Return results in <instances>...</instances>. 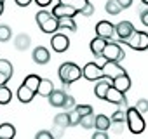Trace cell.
<instances>
[{
  "label": "cell",
  "instance_id": "4fadbf2b",
  "mask_svg": "<svg viewBox=\"0 0 148 139\" xmlns=\"http://www.w3.org/2000/svg\"><path fill=\"white\" fill-rule=\"evenodd\" d=\"M32 57H33V61H35L37 64H47V63L51 61V52H49V49H47V47L38 45V47H35V49H33Z\"/></svg>",
  "mask_w": 148,
  "mask_h": 139
},
{
  "label": "cell",
  "instance_id": "5b68a950",
  "mask_svg": "<svg viewBox=\"0 0 148 139\" xmlns=\"http://www.w3.org/2000/svg\"><path fill=\"white\" fill-rule=\"evenodd\" d=\"M122 42H125L131 49H134V50H146L148 49V33L146 31H138V30H134L125 40H122Z\"/></svg>",
  "mask_w": 148,
  "mask_h": 139
},
{
  "label": "cell",
  "instance_id": "d6986e66",
  "mask_svg": "<svg viewBox=\"0 0 148 139\" xmlns=\"http://www.w3.org/2000/svg\"><path fill=\"white\" fill-rule=\"evenodd\" d=\"M30 44H32V38H30V35H26V33H19V35L14 38V47H16L18 50H26V49L30 47Z\"/></svg>",
  "mask_w": 148,
  "mask_h": 139
},
{
  "label": "cell",
  "instance_id": "f35d334b",
  "mask_svg": "<svg viewBox=\"0 0 148 139\" xmlns=\"http://www.w3.org/2000/svg\"><path fill=\"white\" fill-rule=\"evenodd\" d=\"M139 19H141L143 26H145V28H148V9H146V11H141V12H139Z\"/></svg>",
  "mask_w": 148,
  "mask_h": 139
},
{
  "label": "cell",
  "instance_id": "d590c367",
  "mask_svg": "<svg viewBox=\"0 0 148 139\" xmlns=\"http://www.w3.org/2000/svg\"><path fill=\"white\" fill-rule=\"evenodd\" d=\"M73 106H75V99H73L71 96H68V94H66V96H64V101H63V106H61V108H63V110H71Z\"/></svg>",
  "mask_w": 148,
  "mask_h": 139
},
{
  "label": "cell",
  "instance_id": "ba28073f",
  "mask_svg": "<svg viewBox=\"0 0 148 139\" xmlns=\"http://www.w3.org/2000/svg\"><path fill=\"white\" fill-rule=\"evenodd\" d=\"M101 73H103V77H105V78L113 80L115 77H119V75L125 73V70H124V68L120 66V63H117V61H106V63L101 66Z\"/></svg>",
  "mask_w": 148,
  "mask_h": 139
},
{
  "label": "cell",
  "instance_id": "f6af8a7d",
  "mask_svg": "<svg viewBox=\"0 0 148 139\" xmlns=\"http://www.w3.org/2000/svg\"><path fill=\"white\" fill-rule=\"evenodd\" d=\"M2 14H4V4L0 2V16H2Z\"/></svg>",
  "mask_w": 148,
  "mask_h": 139
},
{
  "label": "cell",
  "instance_id": "e575fe53",
  "mask_svg": "<svg viewBox=\"0 0 148 139\" xmlns=\"http://www.w3.org/2000/svg\"><path fill=\"white\" fill-rule=\"evenodd\" d=\"M141 115H145L146 111H148V103H146V99H139L138 103H136V106H134Z\"/></svg>",
  "mask_w": 148,
  "mask_h": 139
},
{
  "label": "cell",
  "instance_id": "8fae6325",
  "mask_svg": "<svg viewBox=\"0 0 148 139\" xmlns=\"http://www.w3.org/2000/svg\"><path fill=\"white\" fill-rule=\"evenodd\" d=\"M113 35H115V26L110 21H99L96 25V37H101V38L110 40Z\"/></svg>",
  "mask_w": 148,
  "mask_h": 139
},
{
  "label": "cell",
  "instance_id": "ab89813d",
  "mask_svg": "<svg viewBox=\"0 0 148 139\" xmlns=\"http://www.w3.org/2000/svg\"><path fill=\"white\" fill-rule=\"evenodd\" d=\"M117 4H119L122 9H127V7L132 5V0H117Z\"/></svg>",
  "mask_w": 148,
  "mask_h": 139
},
{
  "label": "cell",
  "instance_id": "cb8c5ba5",
  "mask_svg": "<svg viewBox=\"0 0 148 139\" xmlns=\"http://www.w3.org/2000/svg\"><path fill=\"white\" fill-rule=\"evenodd\" d=\"M58 26L66 28L70 31H77V23L73 21V18H58Z\"/></svg>",
  "mask_w": 148,
  "mask_h": 139
},
{
  "label": "cell",
  "instance_id": "52a82bcc",
  "mask_svg": "<svg viewBox=\"0 0 148 139\" xmlns=\"http://www.w3.org/2000/svg\"><path fill=\"white\" fill-rule=\"evenodd\" d=\"M103 99H106L108 103L117 104V106H119V110H127V99H125V94H124V92H120V91H117L113 85H110V87H108V91H106V94H105V97H103Z\"/></svg>",
  "mask_w": 148,
  "mask_h": 139
},
{
  "label": "cell",
  "instance_id": "7402d4cb",
  "mask_svg": "<svg viewBox=\"0 0 148 139\" xmlns=\"http://www.w3.org/2000/svg\"><path fill=\"white\" fill-rule=\"evenodd\" d=\"M110 127H112V120H110V117H106V115H96V117H94V129L108 130Z\"/></svg>",
  "mask_w": 148,
  "mask_h": 139
},
{
  "label": "cell",
  "instance_id": "f546056e",
  "mask_svg": "<svg viewBox=\"0 0 148 139\" xmlns=\"http://www.w3.org/2000/svg\"><path fill=\"white\" fill-rule=\"evenodd\" d=\"M0 72L11 78L12 77V72H14V70H12V63L7 61V59H0Z\"/></svg>",
  "mask_w": 148,
  "mask_h": 139
},
{
  "label": "cell",
  "instance_id": "4dcf8cb0",
  "mask_svg": "<svg viewBox=\"0 0 148 139\" xmlns=\"http://www.w3.org/2000/svg\"><path fill=\"white\" fill-rule=\"evenodd\" d=\"M12 37V30L7 25H0V42H9Z\"/></svg>",
  "mask_w": 148,
  "mask_h": 139
},
{
  "label": "cell",
  "instance_id": "9a60e30c",
  "mask_svg": "<svg viewBox=\"0 0 148 139\" xmlns=\"http://www.w3.org/2000/svg\"><path fill=\"white\" fill-rule=\"evenodd\" d=\"M112 85H113L117 91H120V92L125 94V92L131 89V78H129L127 73H122V75H119V77H115V78L112 80Z\"/></svg>",
  "mask_w": 148,
  "mask_h": 139
},
{
  "label": "cell",
  "instance_id": "60d3db41",
  "mask_svg": "<svg viewBox=\"0 0 148 139\" xmlns=\"http://www.w3.org/2000/svg\"><path fill=\"white\" fill-rule=\"evenodd\" d=\"M14 2H16V5H19V7H28L33 0H14Z\"/></svg>",
  "mask_w": 148,
  "mask_h": 139
},
{
  "label": "cell",
  "instance_id": "ffe728a7",
  "mask_svg": "<svg viewBox=\"0 0 148 139\" xmlns=\"http://www.w3.org/2000/svg\"><path fill=\"white\" fill-rule=\"evenodd\" d=\"M106 38H101V37H96V38H92L91 40V44H89V49H91V52L94 54V56H98L99 57V54H101V50H103V47L106 45Z\"/></svg>",
  "mask_w": 148,
  "mask_h": 139
},
{
  "label": "cell",
  "instance_id": "bcb514c9",
  "mask_svg": "<svg viewBox=\"0 0 148 139\" xmlns=\"http://www.w3.org/2000/svg\"><path fill=\"white\" fill-rule=\"evenodd\" d=\"M141 2H143V4H145V5H148V0H141Z\"/></svg>",
  "mask_w": 148,
  "mask_h": 139
},
{
  "label": "cell",
  "instance_id": "2e32d148",
  "mask_svg": "<svg viewBox=\"0 0 148 139\" xmlns=\"http://www.w3.org/2000/svg\"><path fill=\"white\" fill-rule=\"evenodd\" d=\"M33 97H35V92H33L30 87H26L25 84H21L19 89H18V99H19V103L28 104V103L33 101Z\"/></svg>",
  "mask_w": 148,
  "mask_h": 139
},
{
  "label": "cell",
  "instance_id": "6da1fadb",
  "mask_svg": "<svg viewBox=\"0 0 148 139\" xmlns=\"http://www.w3.org/2000/svg\"><path fill=\"white\" fill-rule=\"evenodd\" d=\"M58 77H59L61 84L64 87H68L70 84L77 82L82 77V68L79 64H75V63H70V61L68 63H63L59 66V70H58Z\"/></svg>",
  "mask_w": 148,
  "mask_h": 139
},
{
  "label": "cell",
  "instance_id": "44dd1931",
  "mask_svg": "<svg viewBox=\"0 0 148 139\" xmlns=\"http://www.w3.org/2000/svg\"><path fill=\"white\" fill-rule=\"evenodd\" d=\"M52 89H54V84H52L49 78H40V84H38V87H37V94L47 97V96L52 92Z\"/></svg>",
  "mask_w": 148,
  "mask_h": 139
},
{
  "label": "cell",
  "instance_id": "d6a6232c",
  "mask_svg": "<svg viewBox=\"0 0 148 139\" xmlns=\"http://www.w3.org/2000/svg\"><path fill=\"white\" fill-rule=\"evenodd\" d=\"M70 111V110H68ZM68 118H70V127H77L79 125V122H80V115L71 108V111L68 113Z\"/></svg>",
  "mask_w": 148,
  "mask_h": 139
},
{
  "label": "cell",
  "instance_id": "7c38bea8",
  "mask_svg": "<svg viewBox=\"0 0 148 139\" xmlns=\"http://www.w3.org/2000/svg\"><path fill=\"white\" fill-rule=\"evenodd\" d=\"M51 14L56 16V18H75L77 16V11L73 9V7H70V5H66V4H61L59 2L58 5L52 7Z\"/></svg>",
  "mask_w": 148,
  "mask_h": 139
},
{
  "label": "cell",
  "instance_id": "5bb4252c",
  "mask_svg": "<svg viewBox=\"0 0 148 139\" xmlns=\"http://www.w3.org/2000/svg\"><path fill=\"white\" fill-rule=\"evenodd\" d=\"M113 26H115V33H117V37H119L120 40H125V38L136 30L131 21H120L119 25H113Z\"/></svg>",
  "mask_w": 148,
  "mask_h": 139
},
{
  "label": "cell",
  "instance_id": "4316f807",
  "mask_svg": "<svg viewBox=\"0 0 148 139\" xmlns=\"http://www.w3.org/2000/svg\"><path fill=\"white\" fill-rule=\"evenodd\" d=\"M23 84H25L26 87H30V89L37 94V87H38V84H40V77H38V75H28Z\"/></svg>",
  "mask_w": 148,
  "mask_h": 139
},
{
  "label": "cell",
  "instance_id": "9c48e42d",
  "mask_svg": "<svg viewBox=\"0 0 148 139\" xmlns=\"http://www.w3.org/2000/svg\"><path fill=\"white\" fill-rule=\"evenodd\" d=\"M82 77H84L86 80H89V82L99 80V78L103 77V73H101V66L96 64V63H87V64L82 68Z\"/></svg>",
  "mask_w": 148,
  "mask_h": 139
},
{
  "label": "cell",
  "instance_id": "603a6c76",
  "mask_svg": "<svg viewBox=\"0 0 148 139\" xmlns=\"http://www.w3.org/2000/svg\"><path fill=\"white\" fill-rule=\"evenodd\" d=\"M16 136V129L12 123L5 122V123H0V139H12Z\"/></svg>",
  "mask_w": 148,
  "mask_h": 139
},
{
  "label": "cell",
  "instance_id": "7dc6e473",
  "mask_svg": "<svg viewBox=\"0 0 148 139\" xmlns=\"http://www.w3.org/2000/svg\"><path fill=\"white\" fill-rule=\"evenodd\" d=\"M0 2H2V4H4V2H5V0H0Z\"/></svg>",
  "mask_w": 148,
  "mask_h": 139
},
{
  "label": "cell",
  "instance_id": "30bf717a",
  "mask_svg": "<svg viewBox=\"0 0 148 139\" xmlns=\"http://www.w3.org/2000/svg\"><path fill=\"white\" fill-rule=\"evenodd\" d=\"M51 47H52V50H56V52H64V50H68V47H70V38H68L66 35H63V33H52Z\"/></svg>",
  "mask_w": 148,
  "mask_h": 139
},
{
  "label": "cell",
  "instance_id": "e0dca14e",
  "mask_svg": "<svg viewBox=\"0 0 148 139\" xmlns=\"http://www.w3.org/2000/svg\"><path fill=\"white\" fill-rule=\"evenodd\" d=\"M98 84L94 85V94H96V97H99V99H103L105 97V94H106V91H108V87L112 85V80L110 78H99V80H96Z\"/></svg>",
  "mask_w": 148,
  "mask_h": 139
},
{
  "label": "cell",
  "instance_id": "74e56055",
  "mask_svg": "<svg viewBox=\"0 0 148 139\" xmlns=\"http://www.w3.org/2000/svg\"><path fill=\"white\" fill-rule=\"evenodd\" d=\"M92 137H94V139H108V132H106V130H99V129H96L94 134H92Z\"/></svg>",
  "mask_w": 148,
  "mask_h": 139
},
{
  "label": "cell",
  "instance_id": "83f0119b",
  "mask_svg": "<svg viewBox=\"0 0 148 139\" xmlns=\"http://www.w3.org/2000/svg\"><path fill=\"white\" fill-rule=\"evenodd\" d=\"M105 9H106V12L112 14V16H117V14L122 12V7L117 4V0H108V2L105 4Z\"/></svg>",
  "mask_w": 148,
  "mask_h": 139
},
{
  "label": "cell",
  "instance_id": "277c9868",
  "mask_svg": "<svg viewBox=\"0 0 148 139\" xmlns=\"http://www.w3.org/2000/svg\"><path fill=\"white\" fill-rule=\"evenodd\" d=\"M99 57H103L105 61H117V63H120V61L125 57V52H124V49H122L119 44H115V42H106V45L103 47Z\"/></svg>",
  "mask_w": 148,
  "mask_h": 139
},
{
  "label": "cell",
  "instance_id": "3957f363",
  "mask_svg": "<svg viewBox=\"0 0 148 139\" xmlns=\"http://www.w3.org/2000/svg\"><path fill=\"white\" fill-rule=\"evenodd\" d=\"M125 122L127 127L132 134H141L145 130V117L136 110V108H129L125 110Z\"/></svg>",
  "mask_w": 148,
  "mask_h": 139
},
{
  "label": "cell",
  "instance_id": "7bdbcfd3",
  "mask_svg": "<svg viewBox=\"0 0 148 139\" xmlns=\"http://www.w3.org/2000/svg\"><path fill=\"white\" fill-rule=\"evenodd\" d=\"M35 4H38L40 7H47L52 4V0H35Z\"/></svg>",
  "mask_w": 148,
  "mask_h": 139
},
{
  "label": "cell",
  "instance_id": "7a4b0ae2",
  "mask_svg": "<svg viewBox=\"0 0 148 139\" xmlns=\"http://www.w3.org/2000/svg\"><path fill=\"white\" fill-rule=\"evenodd\" d=\"M35 19H37V25H38V28L44 31V33H56L58 30H59V26H58V18L56 16H52L49 11H38L37 12V16H35Z\"/></svg>",
  "mask_w": 148,
  "mask_h": 139
},
{
  "label": "cell",
  "instance_id": "f1b7e54d",
  "mask_svg": "<svg viewBox=\"0 0 148 139\" xmlns=\"http://www.w3.org/2000/svg\"><path fill=\"white\" fill-rule=\"evenodd\" d=\"M79 125H82L86 130L92 129V127H94V113H87V115L80 117V122H79Z\"/></svg>",
  "mask_w": 148,
  "mask_h": 139
},
{
  "label": "cell",
  "instance_id": "836d02e7",
  "mask_svg": "<svg viewBox=\"0 0 148 139\" xmlns=\"http://www.w3.org/2000/svg\"><path fill=\"white\" fill-rule=\"evenodd\" d=\"M73 110H75L80 117H84L87 113H92V106H89V104H77V106H73Z\"/></svg>",
  "mask_w": 148,
  "mask_h": 139
},
{
  "label": "cell",
  "instance_id": "d4e9b609",
  "mask_svg": "<svg viewBox=\"0 0 148 139\" xmlns=\"http://www.w3.org/2000/svg\"><path fill=\"white\" fill-rule=\"evenodd\" d=\"M54 125H58V127H63V129L70 127V118H68V111L58 113V115L54 117Z\"/></svg>",
  "mask_w": 148,
  "mask_h": 139
},
{
  "label": "cell",
  "instance_id": "b9f144b4",
  "mask_svg": "<svg viewBox=\"0 0 148 139\" xmlns=\"http://www.w3.org/2000/svg\"><path fill=\"white\" fill-rule=\"evenodd\" d=\"M63 134H64V129H63V127H58V125H54L52 136H63Z\"/></svg>",
  "mask_w": 148,
  "mask_h": 139
},
{
  "label": "cell",
  "instance_id": "8992f818",
  "mask_svg": "<svg viewBox=\"0 0 148 139\" xmlns=\"http://www.w3.org/2000/svg\"><path fill=\"white\" fill-rule=\"evenodd\" d=\"M59 2L70 5V7H73L79 14H82V16H86V18H89V16L94 14V5L89 2V0H59Z\"/></svg>",
  "mask_w": 148,
  "mask_h": 139
},
{
  "label": "cell",
  "instance_id": "1f68e13d",
  "mask_svg": "<svg viewBox=\"0 0 148 139\" xmlns=\"http://www.w3.org/2000/svg\"><path fill=\"white\" fill-rule=\"evenodd\" d=\"M113 123H122V122H125V110H119L117 108V111H113V115H112V118H110Z\"/></svg>",
  "mask_w": 148,
  "mask_h": 139
},
{
  "label": "cell",
  "instance_id": "8d00e7d4",
  "mask_svg": "<svg viewBox=\"0 0 148 139\" xmlns=\"http://www.w3.org/2000/svg\"><path fill=\"white\" fill-rule=\"evenodd\" d=\"M52 137V132L51 130H40L35 134V139H51Z\"/></svg>",
  "mask_w": 148,
  "mask_h": 139
},
{
  "label": "cell",
  "instance_id": "ac0fdd59",
  "mask_svg": "<svg viewBox=\"0 0 148 139\" xmlns=\"http://www.w3.org/2000/svg\"><path fill=\"white\" fill-rule=\"evenodd\" d=\"M64 96H66V92L52 89V92L47 96L49 104H51V106H54V108H61V106H63V101H64Z\"/></svg>",
  "mask_w": 148,
  "mask_h": 139
},
{
  "label": "cell",
  "instance_id": "ee69618b",
  "mask_svg": "<svg viewBox=\"0 0 148 139\" xmlns=\"http://www.w3.org/2000/svg\"><path fill=\"white\" fill-rule=\"evenodd\" d=\"M9 80H11V78H9L7 75H4L2 72H0V85H4V84H7Z\"/></svg>",
  "mask_w": 148,
  "mask_h": 139
},
{
  "label": "cell",
  "instance_id": "484cf974",
  "mask_svg": "<svg viewBox=\"0 0 148 139\" xmlns=\"http://www.w3.org/2000/svg\"><path fill=\"white\" fill-rule=\"evenodd\" d=\"M12 99V92L11 89L4 84V85H0V104H9Z\"/></svg>",
  "mask_w": 148,
  "mask_h": 139
}]
</instances>
